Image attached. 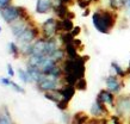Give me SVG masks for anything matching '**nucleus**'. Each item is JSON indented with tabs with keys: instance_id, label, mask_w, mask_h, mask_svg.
<instances>
[{
	"instance_id": "1",
	"label": "nucleus",
	"mask_w": 130,
	"mask_h": 124,
	"mask_svg": "<svg viewBox=\"0 0 130 124\" xmlns=\"http://www.w3.org/2000/svg\"><path fill=\"white\" fill-rule=\"evenodd\" d=\"M116 20L117 14L112 10H99L92 16V23L100 33H110L116 25Z\"/></svg>"
},
{
	"instance_id": "2",
	"label": "nucleus",
	"mask_w": 130,
	"mask_h": 124,
	"mask_svg": "<svg viewBox=\"0 0 130 124\" xmlns=\"http://www.w3.org/2000/svg\"><path fill=\"white\" fill-rule=\"evenodd\" d=\"M90 56H79L76 59H66L62 63L63 74H73L78 79L85 78V64L88 61Z\"/></svg>"
},
{
	"instance_id": "3",
	"label": "nucleus",
	"mask_w": 130,
	"mask_h": 124,
	"mask_svg": "<svg viewBox=\"0 0 130 124\" xmlns=\"http://www.w3.org/2000/svg\"><path fill=\"white\" fill-rule=\"evenodd\" d=\"M37 87L40 91L43 92H49L59 88V79H56L51 75H42L40 81L37 82Z\"/></svg>"
},
{
	"instance_id": "4",
	"label": "nucleus",
	"mask_w": 130,
	"mask_h": 124,
	"mask_svg": "<svg viewBox=\"0 0 130 124\" xmlns=\"http://www.w3.org/2000/svg\"><path fill=\"white\" fill-rule=\"evenodd\" d=\"M42 32L44 38H53L55 35L59 33L57 29V19L55 18H48L42 25Z\"/></svg>"
},
{
	"instance_id": "5",
	"label": "nucleus",
	"mask_w": 130,
	"mask_h": 124,
	"mask_svg": "<svg viewBox=\"0 0 130 124\" xmlns=\"http://www.w3.org/2000/svg\"><path fill=\"white\" fill-rule=\"evenodd\" d=\"M0 14L7 23H13L16 22L18 18H20L19 14V8L16 6H6V7L0 10Z\"/></svg>"
},
{
	"instance_id": "6",
	"label": "nucleus",
	"mask_w": 130,
	"mask_h": 124,
	"mask_svg": "<svg viewBox=\"0 0 130 124\" xmlns=\"http://www.w3.org/2000/svg\"><path fill=\"white\" fill-rule=\"evenodd\" d=\"M116 111L118 116L130 115V96H121L116 101Z\"/></svg>"
},
{
	"instance_id": "7",
	"label": "nucleus",
	"mask_w": 130,
	"mask_h": 124,
	"mask_svg": "<svg viewBox=\"0 0 130 124\" xmlns=\"http://www.w3.org/2000/svg\"><path fill=\"white\" fill-rule=\"evenodd\" d=\"M105 85H106V90H109L110 92H112L113 94L119 93L123 87V82L119 80V78L116 74L115 75H109L105 79Z\"/></svg>"
},
{
	"instance_id": "8",
	"label": "nucleus",
	"mask_w": 130,
	"mask_h": 124,
	"mask_svg": "<svg viewBox=\"0 0 130 124\" xmlns=\"http://www.w3.org/2000/svg\"><path fill=\"white\" fill-rule=\"evenodd\" d=\"M38 33H40V31H38L37 28H28L18 37V41L23 44H29L30 42H32V41L35 40V38H37Z\"/></svg>"
},
{
	"instance_id": "9",
	"label": "nucleus",
	"mask_w": 130,
	"mask_h": 124,
	"mask_svg": "<svg viewBox=\"0 0 130 124\" xmlns=\"http://www.w3.org/2000/svg\"><path fill=\"white\" fill-rule=\"evenodd\" d=\"M97 100L102 101L103 104L115 106V94L109 90H102L97 96Z\"/></svg>"
},
{
	"instance_id": "10",
	"label": "nucleus",
	"mask_w": 130,
	"mask_h": 124,
	"mask_svg": "<svg viewBox=\"0 0 130 124\" xmlns=\"http://www.w3.org/2000/svg\"><path fill=\"white\" fill-rule=\"evenodd\" d=\"M53 8H54L53 0H37V4H36V12L37 13L44 14V13H48Z\"/></svg>"
},
{
	"instance_id": "11",
	"label": "nucleus",
	"mask_w": 130,
	"mask_h": 124,
	"mask_svg": "<svg viewBox=\"0 0 130 124\" xmlns=\"http://www.w3.org/2000/svg\"><path fill=\"white\" fill-rule=\"evenodd\" d=\"M107 113V110L105 108V104H103L102 101L95 100L93 105L91 106V115H93V117H102Z\"/></svg>"
},
{
	"instance_id": "12",
	"label": "nucleus",
	"mask_w": 130,
	"mask_h": 124,
	"mask_svg": "<svg viewBox=\"0 0 130 124\" xmlns=\"http://www.w3.org/2000/svg\"><path fill=\"white\" fill-rule=\"evenodd\" d=\"M74 28V24H73V20L69 19V18H64V19H59L57 20V29H59V32H71Z\"/></svg>"
},
{
	"instance_id": "13",
	"label": "nucleus",
	"mask_w": 130,
	"mask_h": 124,
	"mask_svg": "<svg viewBox=\"0 0 130 124\" xmlns=\"http://www.w3.org/2000/svg\"><path fill=\"white\" fill-rule=\"evenodd\" d=\"M75 91H76V90H75L74 86H72V85H66V84H64V86H63L62 88H60V93H61L62 99L67 100V101H69V100L74 97Z\"/></svg>"
},
{
	"instance_id": "14",
	"label": "nucleus",
	"mask_w": 130,
	"mask_h": 124,
	"mask_svg": "<svg viewBox=\"0 0 130 124\" xmlns=\"http://www.w3.org/2000/svg\"><path fill=\"white\" fill-rule=\"evenodd\" d=\"M53 11L55 12V14L59 17L60 19H64V18H67V14H68V12H69L67 5L61 4V3H59L57 5H54Z\"/></svg>"
},
{
	"instance_id": "15",
	"label": "nucleus",
	"mask_w": 130,
	"mask_h": 124,
	"mask_svg": "<svg viewBox=\"0 0 130 124\" xmlns=\"http://www.w3.org/2000/svg\"><path fill=\"white\" fill-rule=\"evenodd\" d=\"M26 29H28L26 24H25L24 22H22V20H18V22L16 20V22H13V24L11 25V30L16 37H19Z\"/></svg>"
},
{
	"instance_id": "16",
	"label": "nucleus",
	"mask_w": 130,
	"mask_h": 124,
	"mask_svg": "<svg viewBox=\"0 0 130 124\" xmlns=\"http://www.w3.org/2000/svg\"><path fill=\"white\" fill-rule=\"evenodd\" d=\"M26 72H28V74L30 75L31 81L32 82H36V84L40 81V79L42 78V75H43V73H42V70H41L40 68H37V67H32V66H28Z\"/></svg>"
},
{
	"instance_id": "17",
	"label": "nucleus",
	"mask_w": 130,
	"mask_h": 124,
	"mask_svg": "<svg viewBox=\"0 0 130 124\" xmlns=\"http://www.w3.org/2000/svg\"><path fill=\"white\" fill-rule=\"evenodd\" d=\"M56 49H59L57 45V41L55 40V37L53 38H47V47H45V55L47 56H51L54 54Z\"/></svg>"
},
{
	"instance_id": "18",
	"label": "nucleus",
	"mask_w": 130,
	"mask_h": 124,
	"mask_svg": "<svg viewBox=\"0 0 130 124\" xmlns=\"http://www.w3.org/2000/svg\"><path fill=\"white\" fill-rule=\"evenodd\" d=\"M64 51H66L67 59H76V57L80 56L78 54V48L73 43H69L67 45H64Z\"/></svg>"
},
{
	"instance_id": "19",
	"label": "nucleus",
	"mask_w": 130,
	"mask_h": 124,
	"mask_svg": "<svg viewBox=\"0 0 130 124\" xmlns=\"http://www.w3.org/2000/svg\"><path fill=\"white\" fill-rule=\"evenodd\" d=\"M44 97H45V99H49L54 103H59L62 99L61 93H60V88L54 90V91H49V92H44Z\"/></svg>"
},
{
	"instance_id": "20",
	"label": "nucleus",
	"mask_w": 130,
	"mask_h": 124,
	"mask_svg": "<svg viewBox=\"0 0 130 124\" xmlns=\"http://www.w3.org/2000/svg\"><path fill=\"white\" fill-rule=\"evenodd\" d=\"M88 116L84 112H78L75 113L74 117H73V124H87L88 122Z\"/></svg>"
},
{
	"instance_id": "21",
	"label": "nucleus",
	"mask_w": 130,
	"mask_h": 124,
	"mask_svg": "<svg viewBox=\"0 0 130 124\" xmlns=\"http://www.w3.org/2000/svg\"><path fill=\"white\" fill-rule=\"evenodd\" d=\"M0 124H12L10 112H8L6 106L3 108V111H0Z\"/></svg>"
},
{
	"instance_id": "22",
	"label": "nucleus",
	"mask_w": 130,
	"mask_h": 124,
	"mask_svg": "<svg viewBox=\"0 0 130 124\" xmlns=\"http://www.w3.org/2000/svg\"><path fill=\"white\" fill-rule=\"evenodd\" d=\"M111 67H112V69L115 70V74L118 76V78H125V75L128 74V70H124L116 61H112V62H111Z\"/></svg>"
},
{
	"instance_id": "23",
	"label": "nucleus",
	"mask_w": 130,
	"mask_h": 124,
	"mask_svg": "<svg viewBox=\"0 0 130 124\" xmlns=\"http://www.w3.org/2000/svg\"><path fill=\"white\" fill-rule=\"evenodd\" d=\"M109 6L112 11H118L122 7H125V0H109Z\"/></svg>"
},
{
	"instance_id": "24",
	"label": "nucleus",
	"mask_w": 130,
	"mask_h": 124,
	"mask_svg": "<svg viewBox=\"0 0 130 124\" xmlns=\"http://www.w3.org/2000/svg\"><path fill=\"white\" fill-rule=\"evenodd\" d=\"M50 57H53V59H54L57 63H59V62H61V61H64V57H66V51H64V48L56 49L55 51H54V54H53Z\"/></svg>"
},
{
	"instance_id": "25",
	"label": "nucleus",
	"mask_w": 130,
	"mask_h": 124,
	"mask_svg": "<svg viewBox=\"0 0 130 124\" xmlns=\"http://www.w3.org/2000/svg\"><path fill=\"white\" fill-rule=\"evenodd\" d=\"M73 41H74V37L72 36L71 32H62V33L60 35V42H61L63 45L73 43Z\"/></svg>"
},
{
	"instance_id": "26",
	"label": "nucleus",
	"mask_w": 130,
	"mask_h": 124,
	"mask_svg": "<svg viewBox=\"0 0 130 124\" xmlns=\"http://www.w3.org/2000/svg\"><path fill=\"white\" fill-rule=\"evenodd\" d=\"M75 90H78V91H86L87 90V81L85 78H81L79 80L76 81V84L74 85Z\"/></svg>"
},
{
	"instance_id": "27",
	"label": "nucleus",
	"mask_w": 130,
	"mask_h": 124,
	"mask_svg": "<svg viewBox=\"0 0 130 124\" xmlns=\"http://www.w3.org/2000/svg\"><path fill=\"white\" fill-rule=\"evenodd\" d=\"M18 73H19V78L24 81V82H25V84H28V82H32L31 79H30V75L28 74V72H26V70H24V69H20L19 68Z\"/></svg>"
},
{
	"instance_id": "28",
	"label": "nucleus",
	"mask_w": 130,
	"mask_h": 124,
	"mask_svg": "<svg viewBox=\"0 0 130 124\" xmlns=\"http://www.w3.org/2000/svg\"><path fill=\"white\" fill-rule=\"evenodd\" d=\"M68 104H69V101H67V100H64V99H61L59 103H56V106L61 111H66L68 109Z\"/></svg>"
},
{
	"instance_id": "29",
	"label": "nucleus",
	"mask_w": 130,
	"mask_h": 124,
	"mask_svg": "<svg viewBox=\"0 0 130 124\" xmlns=\"http://www.w3.org/2000/svg\"><path fill=\"white\" fill-rule=\"evenodd\" d=\"M76 3H78L80 8L86 10V8H88V6H90V4L92 1H91V0H76Z\"/></svg>"
},
{
	"instance_id": "30",
	"label": "nucleus",
	"mask_w": 130,
	"mask_h": 124,
	"mask_svg": "<svg viewBox=\"0 0 130 124\" xmlns=\"http://www.w3.org/2000/svg\"><path fill=\"white\" fill-rule=\"evenodd\" d=\"M8 48H10V52H11L13 56H17V55H18V51H19V49H18V47L16 45V43L11 42V43L8 44Z\"/></svg>"
},
{
	"instance_id": "31",
	"label": "nucleus",
	"mask_w": 130,
	"mask_h": 124,
	"mask_svg": "<svg viewBox=\"0 0 130 124\" xmlns=\"http://www.w3.org/2000/svg\"><path fill=\"white\" fill-rule=\"evenodd\" d=\"M10 86H11V87L13 88L14 91H17V92H19V93H24V92H25L23 87H20V86H18V85H17L16 82H14V81H12V80L10 81Z\"/></svg>"
},
{
	"instance_id": "32",
	"label": "nucleus",
	"mask_w": 130,
	"mask_h": 124,
	"mask_svg": "<svg viewBox=\"0 0 130 124\" xmlns=\"http://www.w3.org/2000/svg\"><path fill=\"white\" fill-rule=\"evenodd\" d=\"M80 32H81V28L80 26H74L73 30L71 31V33H72V36L75 38V37H78L80 35Z\"/></svg>"
},
{
	"instance_id": "33",
	"label": "nucleus",
	"mask_w": 130,
	"mask_h": 124,
	"mask_svg": "<svg viewBox=\"0 0 130 124\" xmlns=\"http://www.w3.org/2000/svg\"><path fill=\"white\" fill-rule=\"evenodd\" d=\"M73 44H74V45L78 49H83V43H81V41L78 40V38H74V41H73Z\"/></svg>"
},
{
	"instance_id": "34",
	"label": "nucleus",
	"mask_w": 130,
	"mask_h": 124,
	"mask_svg": "<svg viewBox=\"0 0 130 124\" xmlns=\"http://www.w3.org/2000/svg\"><path fill=\"white\" fill-rule=\"evenodd\" d=\"M11 0H0V8H4L6 6H8Z\"/></svg>"
},
{
	"instance_id": "35",
	"label": "nucleus",
	"mask_w": 130,
	"mask_h": 124,
	"mask_svg": "<svg viewBox=\"0 0 130 124\" xmlns=\"http://www.w3.org/2000/svg\"><path fill=\"white\" fill-rule=\"evenodd\" d=\"M7 73H8V75L11 76H14V70H13V68H12V66L11 64H7Z\"/></svg>"
},
{
	"instance_id": "36",
	"label": "nucleus",
	"mask_w": 130,
	"mask_h": 124,
	"mask_svg": "<svg viewBox=\"0 0 130 124\" xmlns=\"http://www.w3.org/2000/svg\"><path fill=\"white\" fill-rule=\"evenodd\" d=\"M10 81H11V80L5 79V78H1V79H0V82H1L3 85H6V86H10Z\"/></svg>"
},
{
	"instance_id": "37",
	"label": "nucleus",
	"mask_w": 130,
	"mask_h": 124,
	"mask_svg": "<svg viewBox=\"0 0 130 124\" xmlns=\"http://www.w3.org/2000/svg\"><path fill=\"white\" fill-rule=\"evenodd\" d=\"M112 122H113V124H122L119 120V116H112Z\"/></svg>"
},
{
	"instance_id": "38",
	"label": "nucleus",
	"mask_w": 130,
	"mask_h": 124,
	"mask_svg": "<svg viewBox=\"0 0 130 124\" xmlns=\"http://www.w3.org/2000/svg\"><path fill=\"white\" fill-rule=\"evenodd\" d=\"M62 117H63V120H64V123H66V124H68V123H69V119H71V117L68 116L67 113H63V115H62Z\"/></svg>"
},
{
	"instance_id": "39",
	"label": "nucleus",
	"mask_w": 130,
	"mask_h": 124,
	"mask_svg": "<svg viewBox=\"0 0 130 124\" xmlns=\"http://www.w3.org/2000/svg\"><path fill=\"white\" fill-rule=\"evenodd\" d=\"M59 3H61V4H66V5H68V4H71V3H72V0H59Z\"/></svg>"
},
{
	"instance_id": "40",
	"label": "nucleus",
	"mask_w": 130,
	"mask_h": 124,
	"mask_svg": "<svg viewBox=\"0 0 130 124\" xmlns=\"http://www.w3.org/2000/svg\"><path fill=\"white\" fill-rule=\"evenodd\" d=\"M75 17V14L73 12H68V14H67V18H69V19H73Z\"/></svg>"
},
{
	"instance_id": "41",
	"label": "nucleus",
	"mask_w": 130,
	"mask_h": 124,
	"mask_svg": "<svg viewBox=\"0 0 130 124\" xmlns=\"http://www.w3.org/2000/svg\"><path fill=\"white\" fill-rule=\"evenodd\" d=\"M88 14H90V10H88V8H86V10H85V11L83 12V16L86 17V16H88Z\"/></svg>"
},
{
	"instance_id": "42",
	"label": "nucleus",
	"mask_w": 130,
	"mask_h": 124,
	"mask_svg": "<svg viewBox=\"0 0 130 124\" xmlns=\"http://www.w3.org/2000/svg\"><path fill=\"white\" fill-rule=\"evenodd\" d=\"M91 1H92V3H99L100 0H91Z\"/></svg>"
},
{
	"instance_id": "43",
	"label": "nucleus",
	"mask_w": 130,
	"mask_h": 124,
	"mask_svg": "<svg viewBox=\"0 0 130 124\" xmlns=\"http://www.w3.org/2000/svg\"><path fill=\"white\" fill-rule=\"evenodd\" d=\"M128 72H130V61H129V70H128Z\"/></svg>"
},
{
	"instance_id": "44",
	"label": "nucleus",
	"mask_w": 130,
	"mask_h": 124,
	"mask_svg": "<svg viewBox=\"0 0 130 124\" xmlns=\"http://www.w3.org/2000/svg\"><path fill=\"white\" fill-rule=\"evenodd\" d=\"M0 32H1V26H0Z\"/></svg>"
},
{
	"instance_id": "45",
	"label": "nucleus",
	"mask_w": 130,
	"mask_h": 124,
	"mask_svg": "<svg viewBox=\"0 0 130 124\" xmlns=\"http://www.w3.org/2000/svg\"><path fill=\"white\" fill-rule=\"evenodd\" d=\"M128 13H129V14H130V12H128Z\"/></svg>"
}]
</instances>
